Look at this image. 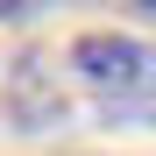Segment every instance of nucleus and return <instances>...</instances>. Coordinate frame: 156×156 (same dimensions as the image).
<instances>
[{
    "mask_svg": "<svg viewBox=\"0 0 156 156\" xmlns=\"http://www.w3.org/2000/svg\"><path fill=\"white\" fill-rule=\"evenodd\" d=\"M71 64H78V78L99 85V92H142L149 78H156V57H149L142 43H128V36H78Z\"/></svg>",
    "mask_w": 156,
    "mask_h": 156,
    "instance_id": "1",
    "label": "nucleus"
},
{
    "mask_svg": "<svg viewBox=\"0 0 156 156\" xmlns=\"http://www.w3.org/2000/svg\"><path fill=\"white\" fill-rule=\"evenodd\" d=\"M43 78H50V57H36V50H29V57H14V121L21 128H43V121H57V85H43Z\"/></svg>",
    "mask_w": 156,
    "mask_h": 156,
    "instance_id": "2",
    "label": "nucleus"
},
{
    "mask_svg": "<svg viewBox=\"0 0 156 156\" xmlns=\"http://www.w3.org/2000/svg\"><path fill=\"white\" fill-rule=\"evenodd\" d=\"M0 14H7V21H14V14H29V0H0Z\"/></svg>",
    "mask_w": 156,
    "mask_h": 156,
    "instance_id": "3",
    "label": "nucleus"
},
{
    "mask_svg": "<svg viewBox=\"0 0 156 156\" xmlns=\"http://www.w3.org/2000/svg\"><path fill=\"white\" fill-rule=\"evenodd\" d=\"M142 7H149V14H156V0H142Z\"/></svg>",
    "mask_w": 156,
    "mask_h": 156,
    "instance_id": "4",
    "label": "nucleus"
}]
</instances>
